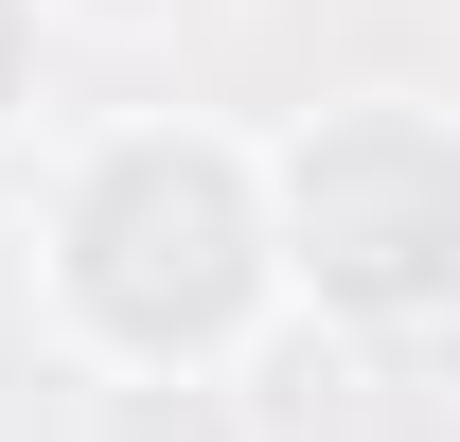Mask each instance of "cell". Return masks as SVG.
I'll return each mask as SVG.
<instances>
[{
    "label": "cell",
    "mask_w": 460,
    "mask_h": 442,
    "mask_svg": "<svg viewBox=\"0 0 460 442\" xmlns=\"http://www.w3.org/2000/svg\"><path fill=\"white\" fill-rule=\"evenodd\" d=\"M36 301L107 389H213L266 301H284V230H266V142L213 124H107L36 213Z\"/></svg>",
    "instance_id": "1"
},
{
    "label": "cell",
    "mask_w": 460,
    "mask_h": 442,
    "mask_svg": "<svg viewBox=\"0 0 460 442\" xmlns=\"http://www.w3.org/2000/svg\"><path fill=\"white\" fill-rule=\"evenodd\" d=\"M266 230H284V301L337 336H425L460 319V107L425 89H337L266 142Z\"/></svg>",
    "instance_id": "2"
},
{
    "label": "cell",
    "mask_w": 460,
    "mask_h": 442,
    "mask_svg": "<svg viewBox=\"0 0 460 442\" xmlns=\"http://www.w3.org/2000/svg\"><path fill=\"white\" fill-rule=\"evenodd\" d=\"M36 36H54V0H0V142H18V107H36Z\"/></svg>",
    "instance_id": "3"
},
{
    "label": "cell",
    "mask_w": 460,
    "mask_h": 442,
    "mask_svg": "<svg viewBox=\"0 0 460 442\" xmlns=\"http://www.w3.org/2000/svg\"><path fill=\"white\" fill-rule=\"evenodd\" d=\"M54 18H89V36H160V18H195V0H54Z\"/></svg>",
    "instance_id": "4"
}]
</instances>
